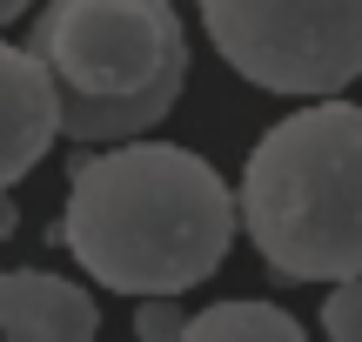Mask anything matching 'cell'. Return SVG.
<instances>
[{"instance_id":"obj_5","label":"cell","mask_w":362,"mask_h":342,"mask_svg":"<svg viewBox=\"0 0 362 342\" xmlns=\"http://www.w3.org/2000/svg\"><path fill=\"white\" fill-rule=\"evenodd\" d=\"M54 141H61V107L40 54L0 40V188H13Z\"/></svg>"},{"instance_id":"obj_6","label":"cell","mask_w":362,"mask_h":342,"mask_svg":"<svg viewBox=\"0 0 362 342\" xmlns=\"http://www.w3.org/2000/svg\"><path fill=\"white\" fill-rule=\"evenodd\" d=\"M101 329V309L81 282L47 269H7L0 276V336L13 342H88Z\"/></svg>"},{"instance_id":"obj_8","label":"cell","mask_w":362,"mask_h":342,"mask_svg":"<svg viewBox=\"0 0 362 342\" xmlns=\"http://www.w3.org/2000/svg\"><path fill=\"white\" fill-rule=\"evenodd\" d=\"M322 336L336 342H362V276H342L322 302Z\"/></svg>"},{"instance_id":"obj_1","label":"cell","mask_w":362,"mask_h":342,"mask_svg":"<svg viewBox=\"0 0 362 342\" xmlns=\"http://www.w3.org/2000/svg\"><path fill=\"white\" fill-rule=\"evenodd\" d=\"M61 242L101 289L181 295L228 262L235 195L175 141H107L67 175Z\"/></svg>"},{"instance_id":"obj_10","label":"cell","mask_w":362,"mask_h":342,"mask_svg":"<svg viewBox=\"0 0 362 342\" xmlns=\"http://www.w3.org/2000/svg\"><path fill=\"white\" fill-rule=\"evenodd\" d=\"M21 228V208H13V188H0V242Z\"/></svg>"},{"instance_id":"obj_2","label":"cell","mask_w":362,"mask_h":342,"mask_svg":"<svg viewBox=\"0 0 362 342\" xmlns=\"http://www.w3.org/2000/svg\"><path fill=\"white\" fill-rule=\"evenodd\" d=\"M235 222L288 282L362 276V107L315 94L255 141Z\"/></svg>"},{"instance_id":"obj_9","label":"cell","mask_w":362,"mask_h":342,"mask_svg":"<svg viewBox=\"0 0 362 342\" xmlns=\"http://www.w3.org/2000/svg\"><path fill=\"white\" fill-rule=\"evenodd\" d=\"M188 329V316H181L175 295H134V336L141 342H168Z\"/></svg>"},{"instance_id":"obj_11","label":"cell","mask_w":362,"mask_h":342,"mask_svg":"<svg viewBox=\"0 0 362 342\" xmlns=\"http://www.w3.org/2000/svg\"><path fill=\"white\" fill-rule=\"evenodd\" d=\"M21 13H27V0H0V27H7V20H21Z\"/></svg>"},{"instance_id":"obj_3","label":"cell","mask_w":362,"mask_h":342,"mask_svg":"<svg viewBox=\"0 0 362 342\" xmlns=\"http://www.w3.org/2000/svg\"><path fill=\"white\" fill-rule=\"evenodd\" d=\"M27 47L54 81L61 134L81 148L161 128L188 74V34L168 0H47Z\"/></svg>"},{"instance_id":"obj_4","label":"cell","mask_w":362,"mask_h":342,"mask_svg":"<svg viewBox=\"0 0 362 342\" xmlns=\"http://www.w3.org/2000/svg\"><path fill=\"white\" fill-rule=\"evenodd\" d=\"M215 54L269 94H342L362 74V0H202Z\"/></svg>"},{"instance_id":"obj_7","label":"cell","mask_w":362,"mask_h":342,"mask_svg":"<svg viewBox=\"0 0 362 342\" xmlns=\"http://www.w3.org/2000/svg\"><path fill=\"white\" fill-rule=\"evenodd\" d=\"M188 342H302V322L275 302H215L188 316Z\"/></svg>"}]
</instances>
